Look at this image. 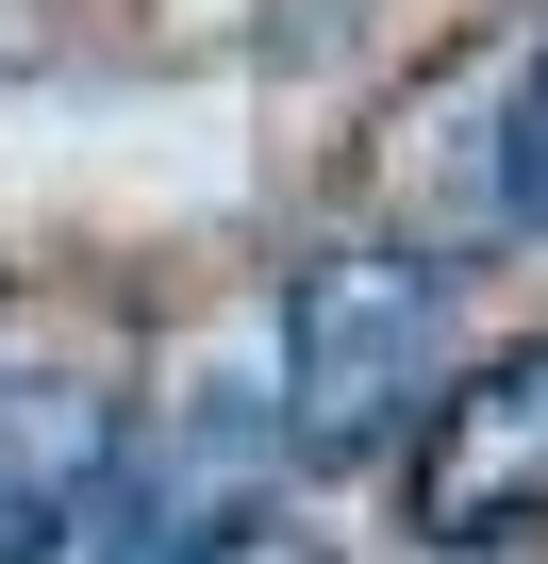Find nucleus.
<instances>
[{
    "label": "nucleus",
    "instance_id": "39448f33",
    "mask_svg": "<svg viewBox=\"0 0 548 564\" xmlns=\"http://www.w3.org/2000/svg\"><path fill=\"white\" fill-rule=\"evenodd\" d=\"M166 564H333V531H316V514H283V498H249V514H216V531H183Z\"/></svg>",
    "mask_w": 548,
    "mask_h": 564
},
{
    "label": "nucleus",
    "instance_id": "7ed1b4c3",
    "mask_svg": "<svg viewBox=\"0 0 548 564\" xmlns=\"http://www.w3.org/2000/svg\"><path fill=\"white\" fill-rule=\"evenodd\" d=\"M117 481V415L84 399V382H51L34 415H0V547H18V531H51L67 498H100Z\"/></svg>",
    "mask_w": 548,
    "mask_h": 564
},
{
    "label": "nucleus",
    "instance_id": "423d86ee",
    "mask_svg": "<svg viewBox=\"0 0 548 564\" xmlns=\"http://www.w3.org/2000/svg\"><path fill=\"white\" fill-rule=\"evenodd\" d=\"M498 199L548 232V51H531V84H515V133H498Z\"/></svg>",
    "mask_w": 548,
    "mask_h": 564
},
{
    "label": "nucleus",
    "instance_id": "f257e3e1",
    "mask_svg": "<svg viewBox=\"0 0 548 564\" xmlns=\"http://www.w3.org/2000/svg\"><path fill=\"white\" fill-rule=\"evenodd\" d=\"M432 366H449V282L432 265H399V249L300 265V300H283V399H300V448L316 465L383 448L432 399Z\"/></svg>",
    "mask_w": 548,
    "mask_h": 564
},
{
    "label": "nucleus",
    "instance_id": "20e7f679",
    "mask_svg": "<svg viewBox=\"0 0 548 564\" xmlns=\"http://www.w3.org/2000/svg\"><path fill=\"white\" fill-rule=\"evenodd\" d=\"M150 531H166V514H150L133 481H100V498H67L51 531H18L0 564H150Z\"/></svg>",
    "mask_w": 548,
    "mask_h": 564
},
{
    "label": "nucleus",
    "instance_id": "f03ea898",
    "mask_svg": "<svg viewBox=\"0 0 548 564\" xmlns=\"http://www.w3.org/2000/svg\"><path fill=\"white\" fill-rule=\"evenodd\" d=\"M416 531L432 547L548 531V349H498V366L432 382V415H416Z\"/></svg>",
    "mask_w": 548,
    "mask_h": 564
}]
</instances>
